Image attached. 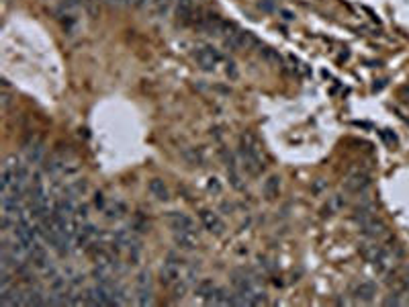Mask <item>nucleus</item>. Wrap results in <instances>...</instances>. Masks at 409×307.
I'll return each mask as SVG.
<instances>
[{"mask_svg":"<svg viewBox=\"0 0 409 307\" xmlns=\"http://www.w3.org/2000/svg\"><path fill=\"white\" fill-rule=\"evenodd\" d=\"M237 158H240L244 170H246L250 176H258L262 170H264L260 150H254V148H250V146H246V144L240 142V148H237Z\"/></svg>","mask_w":409,"mask_h":307,"instance_id":"nucleus-1","label":"nucleus"},{"mask_svg":"<svg viewBox=\"0 0 409 307\" xmlns=\"http://www.w3.org/2000/svg\"><path fill=\"white\" fill-rule=\"evenodd\" d=\"M195 60L203 70L211 72V70H215V66L223 60V56H221V51H217L213 45H204V47L195 51Z\"/></svg>","mask_w":409,"mask_h":307,"instance_id":"nucleus-2","label":"nucleus"},{"mask_svg":"<svg viewBox=\"0 0 409 307\" xmlns=\"http://www.w3.org/2000/svg\"><path fill=\"white\" fill-rule=\"evenodd\" d=\"M180 281V266H178V258L176 254H168L166 262L160 268V283L166 287H172L174 283Z\"/></svg>","mask_w":409,"mask_h":307,"instance_id":"nucleus-3","label":"nucleus"},{"mask_svg":"<svg viewBox=\"0 0 409 307\" xmlns=\"http://www.w3.org/2000/svg\"><path fill=\"white\" fill-rule=\"evenodd\" d=\"M344 186L350 193H364L370 186V176H368V172H364V170H352L344 180Z\"/></svg>","mask_w":409,"mask_h":307,"instance_id":"nucleus-4","label":"nucleus"},{"mask_svg":"<svg viewBox=\"0 0 409 307\" xmlns=\"http://www.w3.org/2000/svg\"><path fill=\"white\" fill-rule=\"evenodd\" d=\"M374 211H377V207H374V203L368 201V199H362L360 203L356 205V209L352 213V219L356 221L358 226H364L366 221H370L374 217Z\"/></svg>","mask_w":409,"mask_h":307,"instance_id":"nucleus-5","label":"nucleus"},{"mask_svg":"<svg viewBox=\"0 0 409 307\" xmlns=\"http://www.w3.org/2000/svg\"><path fill=\"white\" fill-rule=\"evenodd\" d=\"M168 221H170V226H172L174 231L180 230V231H193V233H197L195 221H193L189 215H184V213L170 211V213H168Z\"/></svg>","mask_w":409,"mask_h":307,"instance_id":"nucleus-6","label":"nucleus"},{"mask_svg":"<svg viewBox=\"0 0 409 307\" xmlns=\"http://www.w3.org/2000/svg\"><path fill=\"white\" fill-rule=\"evenodd\" d=\"M176 14L180 25H193L195 23V0H176Z\"/></svg>","mask_w":409,"mask_h":307,"instance_id":"nucleus-7","label":"nucleus"},{"mask_svg":"<svg viewBox=\"0 0 409 307\" xmlns=\"http://www.w3.org/2000/svg\"><path fill=\"white\" fill-rule=\"evenodd\" d=\"M360 231H362L366 237H370V240H379V237H385V235H387V226L383 224L381 219L372 217L370 221H366L364 226H360Z\"/></svg>","mask_w":409,"mask_h":307,"instance_id":"nucleus-8","label":"nucleus"},{"mask_svg":"<svg viewBox=\"0 0 409 307\" xmlns=\"http://www.w3.org/2000/svg\"><path fill=\"white\" fill-rule=\"evenodd\" d=\"M201 221H203V226L207 228L211 233H215V235H221L225 231V226H223V221H221L213 211H201Z\"/></svg>","mask_w":409,"mask_h":307,"instance_id":"nucleus-9","label":"nucleus"},{"mask_svg":"<svg viewBox=\"0 0 409 307\" xmlns=\"http://www.w3.org/2000/svg\"><path fill=\"white\" fill-rule=\"evenodd\" d=\"M374 295H377V285H374L372 281H364L354 289V297L358 301H362V303H370L374 299Z\"/></svg>","mask_w":409,"mask_h":307,"instance_id":"nucleus-10","label":"nucleus"},{"mask_svg":"<svg viewBox=\"0 0 409 307\" xmlns=\"http://www.w3.org/2000/svg\"><path fill=\"white\" fill-rule=\"evenodd\" d=\"M174 244L182 250H195L197 246V235L193 231H180L176 230L174 231Z\"/></svg>","mask_w":409,"mask_h":307,"instance_id":"nucleus-11","label":"nucleus"},{"mask_svg":"<svg viewBox=\"0 0 409 307\" xmlns=\"http://www.w3.org/2000/svg\"><path fill=\"white\" fill-rule=\"evenodd\" d=\"M147 189H149V193L153 197L160 199V201H168L170 199V191H168V186H166V182L162 178H151L149 184H147Z\"/></svg>","mask_w":409,"mask_h":307,"instance_id":"nucleus-12","label":"nucleus"},{"mask_svg":"<svg viewBox=\"0 0 409 307\" xmlns=\"http://www.w3.org/2000/svg\"><path fill=\"white\" fill-rule=\"evenodd\" d=\"M262 191H264V197H266L268 201L276 199V197H278V191H280V176H268V178L264 180Z\"/></svg>","mask_w":409,"mask_h":307,"instance_id":"nucleus-13","label":"nucleus"},{"mask_svg":"<svg viewBox=\"0 0 409 307\" xmlns=\"http://www.w3.org/2000/svg\"><path fill=\"white\" fill-rule=\"evenodd\" d=\"M43 158H45V146H43V142H35L33 146L27 148V160H29L31 164H41Z\"/></svg>","mask_w":409,"mask_h":307,"instance_id":"nucleus-14","label":"nucleus"},{"mask_svg":"<svg viewBox=\"0 0 409 307\" xmlns=\"http://www.w3.org/2000/svg\"><path fill=\"white\" fill-rule=\"evenodd\" d=\"M229 301H231V293L223 287H217L213 291V295L207 299L209 305H229Z\"/></svg>","mask_w":409,"mask_h":307,"instance_id":"nucleus-15","label":"nucleus"},{"mask_svg":"<svg viewBox=\"0 0 409 307\" xmlns=\"http://www.w3.org/2000/svg\"><path fill=\"white\" fill-rule=\"evenodd\" d=\"M215 289H217V287H215V283H213L211 279H203V281L197 285V295H199V297H203L204 301H207V299L213 295Z\"/></svg>","mask_w":409,"mask_h":307,"instance_id":"nucleus-16","label":"nucleus"},{"mask_svg":"<svg viewBox=\"0 0 409 307\" xmlns=\"http://www.w3.org/2000/svg\"><path fill=\"white\" fill-rule=\"evenodd\" d=\"M68 285H70V281H68L66 277L54 275V277L49 279V291H51V293H64Z\"/></svg>","mask_w":409,"mask_h":307,"instance_id":"nucleus-17","label":"nucleus"},{"mask_svg":"<svg viewBox=\"0 0 409 307\" xmlns=\"http://www.w3.org/2000/svg\"><path fill=\"white\" fill-rule=\"evenodd\" d=\"M135 285H137V291H147V289H151V275L147 270H141L135 279Z\"/></svg>","mask_w":409,"mask_h":307,"instance_id":"nucleus-18","label":"nucleus"},{"mask_svg":"<svg viewBox=\"0 0 409 307\" xmlns=\"http://www.w3.org/2000/svg\"><path fill=\"white\" fill-rule=\"evenodd\" d=\"M105 213H107V219H119L125 213V205L115 203V205H111V207H105Z\"/></svg>","mask_w":409,"mask_h":307,"instance_id":"nucleus-19","label":"nucleus"},{"mask_svg":"<svg viewBox=\"0 0 409 307\" xmlns=\"http://www.w3.org/2000/svg\"><path fill=\"white\" fill-rule=\"evenodd\" d=\"M227 174H229V182H231V186L235 191H244V182H242V176H240V172H237V168H231V170H227Z\"/></svg>","mask_w":409,"mask_h":307,"instance_id":"nucleus-20","label":"nucleus"},{"mask_svg":"<svg viewBox=\"0 0 409 307\" xmlns=\"http://www.w3.org/2000/svg\"><path fill=\"white\" fill-rule=\"evenodd\" d=\"M137 303L139 305H153V291L147 289V291H137Z\"/></svg>","mask_w":409,"mask_h":307,"instance_id":"nucleus-21","label":"nucleus"},{"mask_svg":"<svg viewBox=\"0 0 409 307\" xmlns=\"http://www.w3.org/2000/svg\"><path fill=\"white\" fill-rule=\"evenodd\" d=\"M149 226H147V221L141 217V215H137L133 221H131V230H135V231H139V233H143L145 230H147Z\"/></svg>","mask_w":409,"mask_h":307,"instance_id":"nucleus-22","label":"nucleus"},{"mask_svg":"<svg viewBox=\"0 0 409 307\" xmlns=\"http://www.w3.org/2000/svg\"><path fill=\"white\" fill-rule=\"evenodd\" d=\"M260 54L268 60V62H274V64H280V56L276 54V51L274 49H268V47H262L260 49Z\"/></svg>","mask_w":409,"mask_h":307,"instance_id":"nucleus-23","label":"nucleus"},{"mask_svg":"<svg viewBox=\"0 0 409 307\" xmlns=\"http://www.w3.org/2000/svg\"><path fill=\"white\" fill-rule=\"evenodd\" d=\"M184 158L189 160L191 164H201V162H203L201 152H197V150H186V152H184Z\"/></svg>","mask_w":409,"mask_h":307,"instance_id":"nucleus-24","label":"nucleus"},{"mask_svg":"<svg viewBox=\"0 0 409 307\" xmlns=\"http://www.w3.org/2000/svg\"><path fill=\"white\" fill-rule=\"evenodd\" d=\"M346 207V199L342 195H334L332 197V209H344Z\"/></svg>","mask_w":409,"mask_h":307,"instance_id":"nucleus-25","label":"nucleus"},{"mask_svg":"<svg viewBox=\"0 0 409 307\" xmlns=\"http://www.w3.org/2000/svg\"><path fill=\"white\" fill-rule=\"evenodd\" d=\"M0 105H2V109H8V105H10V94H8V88H4V92L0 94Z\"/></svg>","mask_w":409,"mask_h":307,"instance_id":"nucleus-26","label":"nucleus"},{"mask_svg":"<svg viewBox=\"0 0 409 307\" xmlns=\"http://www.w3.org/2000/svg\"><path fill=\"white\" fill-rule=\"evenodd\" d=\"M94 205H96L98 209H102V211H105V207H107V205H105V197H102V193H96V195H94Z\"/></svg>","mask_w":409,"mask_h":307,"instance_id":"nucleus-27","label":"nucleus"},{"mask_svg":"<svg viewBox=\"0 0 409 307\" xmlns=\"http://www.w3.org/2000/svg\"><path fill=\"white\" fill-rule=\"evenodd\" d=\"M209 191H215V193L221 191V184L217 182V178H211V180H209Z\"/></svg>","mask_w":409,"mask_h":307,"instance_id":"nucleus-28","label":"nucleus"},{"mask_svg":"<svg viewBox=\"0 0 409 307\" xmlns=\"http://www.w3.org/2000/svg\"><path fill=\"white\" fill-rule=\"evenodd\" d=\"M129 0H113V6H127Z\"/></svg>","mask_w":409,"mask_h":307,"instance_id":"nucleus-29","label":"nucleus"},{"mask_svg":"<svg viewBox=\"0 0 409 307\" xmlns=\"http://www.w3.org/2000/svg\"><path fill=\"white\" fill-rule=\"evenodd\" d=\"M282 16H284L286 21H293V19H295V16H293L291 12H288V10H282Z\"/></svg>","mask_w":409,"mask_h":307,"instance_id":"nucleus-30","label":"nucleus"},{"mask_svg":"<svg viewBox=\"0 0 409 307\" xmlns=\"http://www.w3.org/2000/svg\"><path fill=\"white\" fill-rule=\"evenodd\" d=\"M260 6L264 8V10H272L274 6H272V2H260Z\"/></svg>","mask_w":409,"mask_h":307,"instance_id":"nucleus-31","label":"nucleus"},{"mask_svg":"<svg viewBox=\"0 0 409 307\" xmlns=\"http://www.w3.org/2000/svg\"><path fill=\"white\" fill-rule=\"evenodd\" d=\"M385 86V80H381V84H374V86H372V90H381Z\"/></svg>","mask_w":409,"mask_h":307,"instance_id":"nucleus-32","label":"nucleus"},{"mask_svg":"<svg viewBox=\"0 0 409 307\" xmlns=\"http://www.w3.org/2000/svg\"><path fill=\"white\" fill-rule=\"evenodd\" d=\"M107 2H109V4H111V6H113V0H107Z\"/></svg>","mask_w":409,"mask_h":307,"instance_id":"nucleus-33","label":"nucleus"}]
</instances>
